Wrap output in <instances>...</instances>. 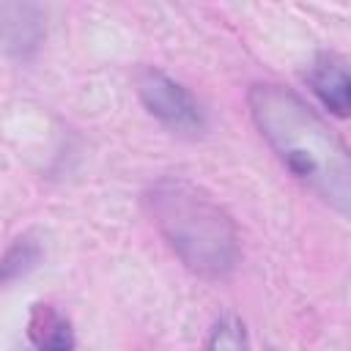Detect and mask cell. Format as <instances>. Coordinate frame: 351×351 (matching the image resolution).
<instances>
[{
    "instance_id": "obj_1",
    "label": "cell",
    "mask_w": 351,
    "mask_h": 351,
    "mask_svg": "<svg viewBox=\"0 0 351 351\" xmlns=\"http://www.w3.org/2000/svg\"><path fill=\"white\" fill-rule=\"evenodd\" d=\"M250 115L277 159L324 203L351 217V151L335 129L291 88L258 82L247 93Z\"/></svg>"
},
{
    "instance_id": "obj_2",
    "label": "cell",
    "mask_w": 351,
    "mask_h": 351,
    "mask_svg": "<svg viewBox=\"0 0 351 351\" xmlns=\"http://www.w3.org/2000/svg\"><path fill=\"white\" fill-rule=\"evenodd\" d=\"M151 222L170 250L200 277L219 280L239 261V230L230 214L186 178H159L143 197Z\"/></svg>"
},
{
    "instance_id": "obj_3",
    "label": "cell",
    "mask_w": 351,
    "mask_h": 351,
    "mask_svg": "<svg viewBox=\"0 0 351 351\" xmlns=\"http://www.w3.org/2000/svg\"><path fill=\"white\" fill-rule=\"evenodd\" d=\"M137 93L145 110L170 132L197 137L206 129V115L197 99L159 69H143L137 74Z\"/></svg>"
},
{
    "instance_id": "obj_4",
    "label": "cell",
    "mask_w": 351,
    "mask_h": 351,
    "mask_svg": "<svg viewBox=\"0 0 351 351\" xmlns=\"http://www.w3.org/2000/svg\"><path fill=\"white\" fill-rule=\"evenodd\" d=\"M307 85L337 118L351 115V63L335 52H321L307 69Z\"/></svg>"
},
{
    "instance_id": "obj_5",
    "label": "cell",
    "mask_w": 351,
    "mask_h": 351,
    "mask_svg": "<svg viewBox=\"0 0 351 351\" xmlns=\"http://www.w3.org/2000/svg\"><path fill=\"white\" fill-rule=\"evenodd\" d=\"M27 340L33 351H74L71 321L55 304H33L27 318Z\"/></svg>"
},
{
    "instance_id": "obj_6",
    "label": "cell",
    "mask_w": 351,
    "mask_h": 351,
    "mask_svg": "<svg viewBox=\"0 0 351 351\" xmlns=\"http://www.w3.org/2000/svg\"><path fill=\"white\" fill-rule=\"evenodd\" d=\"M41 258V247L38 241H33L30 236H19L14 239V244L5 250V258H3V282H11L14 277L30 271Z\"/></svg>"
},
{
    "instance_id": "obj_7",
    "label": "cell",
    "mask_w": 351,
    "mask_h": 351,
    "mask_svg": "<svg viewBox=\"0 0 351 351\" xmlns=\"http://www.w3.org/2000/svg\"><path fill=\"white\" fill-rule=\"evenodd\" d=\"M206 351H250V337L236 315H225L214 324Z\"/></svg>"
}]
</instances>
